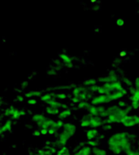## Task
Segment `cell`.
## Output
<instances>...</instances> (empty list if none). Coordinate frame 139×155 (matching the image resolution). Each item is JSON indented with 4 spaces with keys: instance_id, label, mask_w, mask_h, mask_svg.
Instances as JSON below:
<instances>
[{
    "instance_id": "cell-21",
    "label": "cell",
    "mask_w": 139,
    "mask_h": 155,
    "mask_svg": "<svg viewBox=\"0 0 139 155\" xmlns=\"http://www.w3.org/2000/svg\"><path fill=\"white\" fill-rule=\"evenodd\" d=\"M131 101H139V91L135 90V91L130 96Z\"/></svg>"
},
{
    "instance_id": "cell-23",
    "label": "cell",
    "mask_w": 139,
    "mask_h": 155,
    "mask_svg": "<svg viewBox=\"0 0 139 155\" xmlns=\"http://www.w3.org/2000/svg\"><path fill=\"white\" fill-rule=\"evenodd\" d=\"M87 143H88V146H90L91 148H94V147H97L99 142L97 140H88Z\"/></svg>"
},
{
    "instance_id": "cell-28",
    "label": "cell",
    "mask_w": 139,
    "mask_h": 155,
    "mask_svg": "<svg viewBox=\"0 0 139 155\" xmlns=\"http://www.w3.org/2000/svg\"><path fill=\"white\" fill-rule=\"evenodd\" d=\"M105 130H112L113 129V126L112 125H110V124H105V125H103V127H102Z\"/></svg>"
},
{
    "instance_id": "cell-1",
    "label": "cell",
    "mask_w": 139,
    "mask_h": 155,
    "mask_svg": "<svg viewBox=\"0 0 139 155\" xmlns=\"http://www.w3.org/2000/svg\"><path fill=\"white\" fill-rule=\"evenodd\" d=\"M131 134L126 131H117L112 134L107 140L108 149L115 154L120 155L123 152L127 155L131 151Z\"/></svg>"
},
{
    "instance_id": "cell-2",
    "label": "cell",
    "mask_w": 139,
    "mask_h": 155,
    "mask_svg": "<svg viewBox=\"0 0 139 155\" xmlns=\"http://www.w3.org/2000/svg\"><path fill=\"white\" fill-rule=\"evenodd\" d=\"M32 121L35 122L40 129H45L47 130L48 134L50 135H55L57 132H59L60 129L63 127L64 122L63 120H54L50 118H47L46 116L43 114H35L32 117Z\"/></svg>"
},
{
    "instance_id": "cell-17",
    "label": "cell",
    "mask_w": 139,
    "mask_h": 155,
    "mask_svg": "<svg viewBox=\"0 0 139 155\" xmlns=\"http://www.w3.org/2000/svg\"><path fill=\"white\" fill-rule=\"evenodd\" d=\"M60 58H61V59L63 60V62H64L65 64H66L67 66H71V65H72V59H71L70 57H68L67 55H65V54H62V55L60 56Z\"/></svg>"
},
{
    "instance_id": "cell-27",
    "label": "cell",
    "mask_w": 139,
    "mask_h": 155,
    "mask_svg": "<svg viewBox=\"0 0 139 155\" xmlns=\"http://www.w3.org/2000/svg\"><path fill=\"white\" fill-rule=\"evenodd\" d=\"M133 86L134 87L135 90H138L139 91V77H137L136 79L134 80V81L133 82Z\"/></svg>"
},
{
    "instance_id": "cell-11",
    "label": "cell",
    "mask_w": 139,
    "mask_h": 155,
    "mask_svg": "<svg viewBox=\"0 0 139 155\" xmlns=\"http://www.w3.org/2000/svg\"><path fill=\"white\" fill-rule=\"evenodd\" d=\"M12 126H13L12 120H7L3 125L0 126V135H2L3 133H5V132H7V131H9V130H11Z\"/></svg>"
},
{
    "instance_id": "cell-15",
    "label": "cell",
    "mask_w": 139,
    "mask_h": 155,
    "mask_svg": "<svg viewBox=\"0 0 139 155\" xmlns=\"http://www.w3.org/2000/svg\"><path fill=\"white\" fill-rule=\"evenodd\" d=\"M92 153L94 155H107L106 150H105L104 149L99 148V147H94V148H92Z\"/></svg>"
},
{
    "instance_id": "cell-3",
    "label": "cell",
    "mask_w": 139,
    "mask_h": 155,
    "mask_svg": "<svg viewBox=\"0 0 139 155\" xmlns=\"http://www.w3.org/2000/svg\"><path fill=\"white\" fill-rule=\"evenodd\" d=\"M62 129L63 130H61V132H59V134L55 141V147H59V148L65 146L67 141L70 140L77 132V126L71 122L64 123Z\"/></svg>"
},
{
    "instance_id": "cell-31",
    "label": "cell",
    "mask_w": 139,
    "mask_h": 155,
    "mask_svg": "<svg viewBox=\"0 0 139 155\" xmlns=\"http://www.w3.org/2000/svg\"><path fill=\"white\" fill-rule=\"evenodd\" d=\"M33 135H34V136H39V135H41V134H40L39 131H34Z\"/></svg>"
},
{
    "instance_id": "cell-22",
    "label": "cell",
    "mask_w": 139,
    "mask_h": 155,
    "mask_svg": "<svg viewBox=\"0 0 139 155\" xmlns=\"http://www.w3.org/2000/svg\"><path fill=\"white\" fill-rule=\"evenodd\" d=\"M118 107H120V108H122V109H124V108H125L127 105H129L128 104V102L126 101H125V100H119L118 101V103L116 104Z\"/></svg>"
},
{
    "instance_id": "cell-26",
    "label": "cell",
    "mask_w": 139,
    "mask_h": 155,
    "mask_svg": "<svg viewBox=\"0 0 139 155\" xmlns=\"http://www.w3.org/2000/svg\"><path fill=\"white\" fill-rule=\"evenodd\" d=\"M55 100L56 99H60V100H65L67 98V96L64 93H57V94H55Z\"/></svg>"
},
{
    "instance_id": "cell-6",
    "label": "cell",
    "mask_w": 139,
    "mask_h": 155,
    "mask_svg": "<svg viewBox=\"0 0 139 155\" xmlns=\"http://www.w3.org/2000/svg\"><path fill=\"white\" fill-rule=\"evenodd\" d=\"M110 102H112V101L109 99V97L107 95L102 94V95H98V96H94L91 99L90 104L96 105V106H101L103 104H109Z\"/></svg>"
},
{
    "instance_id": "cell-30",
    "label": "cell",
    "mask_w": 139,
    "mask_h": 155,
    "mask_svg": "<svg viewBox=\"0 0 139 155\" xmlns=\"http://www.w3.org/2000/svg\"><path fill=\"white\" fill-rule=\"evenodd\" d=\"M27 103L30 104V105H35L36 103V101L35 99H30V100L27 101Z\"/></svg>"
},
{
    "instance_id": "cell-7",
    "label": "cell",
    "mask_w": 139,
    "mask_h": 155,
    "mask_svg": "<svg viewBox=\"0 0 139 155\" xmlns=\"http://www.w3.org/2000/svg\"><path fill=\"white\" fill-rule=\"evenodd\" d=\"M106 124L105 119L99 117V116H91L90 119V128L92 129H97L100 127H103V125Z\"/></svg>"
},
{
    "instance_id": "cell-14",
    "label": "cell",
    "mask_w": 139,
    "mask_h": 155,
    "mask_svg": "<svg viewBox=\"0 0 139 155\" xmlns=\"http://www.w3.org/2000/svg\"><path fill=\"white\" fill-rule=\"evenodd\" d=\"M46 111L48 115H58V113L60 112V110L56 108H54L52 106L47 105L46 108Z\"/></svg>"
},
{
    "instance_id": "cell-13",
    "label": "cell",
    "mask_w": 139,
    "mask_h": 155,
    "mask_svg": "<svg viewBox=\"0 0 139 155\" xmlns=\"http://www.w3.org/2000/svg\"><path fill=\"white\" fill-rule=\"evenodd\" d=\"M55 155H71L70 153V150L68 149V147L64 146L59 148V150H57L55 153Z\"/></svg>"
},
{
    "instance_id": "cell-8",
    "label": "cell",
    "mask_w": 139,
    "mask_h": 155,
    "mask_svg": "<svg viewBox=\"0 0 139 155\" xmlns=\"http://www.w3.org/2000/svg\"><path fill=\"white\" fill-rule=\"evenodd\" d=\"M72 155H92V148L90 146H84Z\"/></svg>"
},
{
    "instance_id": "cell-24",
    "label": "cell",
    "mask_w": 139,
    "mask_h": 155,
    "mask_svg": "<svg viewBox=\"0 0 139 155\" xmlns=\"http://www.w3.org/2000/svg\"><path fill=\"white\" fill-rule=\"evenodd\" d=\"M130 106L132 107L133 110H139V101H131Z\"/></svg>"
},
{
    "instance_id": "cell-16",
    "label": "cell",
    "mask_w": 139,
    "mask_h": 155,
    "mask_svg": "<svg viewBox=\"0 0 139 155\" xmlns=\"http://www.w3.org/2000/svg\"><path fill=\"white\" fill-rule=\"evenodd\" d=\"M40 100L46 103L47 101H49L51 100H55V94H53V93H46L45 95L40 96Z\"/></svg>"
},
{
    "instance_id": "cell-25",
    "label": "cell",
    "mask_w": 139,
    "mask_h": 155,
    "mask_svg": "<svg viewBox=\"0 0 139 155\" xmlns=\"http://www.w3.org/2000/svg\"><path fill=\"white\" fill-rule=\"evenodd\" d=\"M123 81H124V83L127 86V87H132L133 86V81H131L129 79H128V78H124V79H123Z\"/></svg>"
},
{
    "instance_id": "cell-5",
    "label": "cell",
    "mask_w": 139,
    "mask_h": 155,
    "mask_svg": "<svg viewBox=\"0 0 139 155\" xmlns=\"http://www.w3.org/2000/svg\"><path fill=\"white\" fill-rule=\"evenodd\" d=\"M26 115V111L20 109H17L16 107H9L8 109H7L4 112V116L8 117V118H11L14 120L17 119H20L22 116Z\"/></svg>"
},
{
    "instance_id": "cell-9",
    "label": "cell",
    "mask_w": 139,
    "mask_h": 155,
    "mask_svg": "<svg viewBox=\"0 0 139 155\" xmlns=\"http://www.w3.org/2000/svg\"><path fill=\"white\" fill-rule=\"evenodd\" d=\"M91 116L89 113H87L85 115L82 116L81 120H80V126L82 128H87V127H90V119H91Z\"/></svg>"
},
{
    "instance_id": "cell-4",
    "label": "cell",
    "mask_w": 139,
    "mask_h": 155,
    "mask_svg": "<svg viewBox=\"0 0 139 155\" xmlns=\"http://www.w3.org/2000/svg\"><path fill=\"white\" fill-rule=\"evenodd\" d=\"M120 123L125 128H131V127L139 125V115L128 114L120 120Z\"/></svg>"
},
{
    "instance_id": "cell-19",
    "label": "cell",
    "mask_w": 139,
    "mask_h": 155,
    "mask_svg": "<svg viewBox=\"0 0 139 155\" xmlns=\"http://www.w3.org/2000/svg\"><path fill=\"white\" fill-rule=\"evenodd\" d=\"M90 105H91L90 102H88V101H80L79 103H77V108H78V109H83V110H87V109L89 108Z\"/></svg>"
},
{
    "instance_id": "cell-12",
    "label": "cell",
    "mask_w": 139,
    "mask_h": 155,
    "mask_svg": "<svg viewBox=\"0 0 139 155\" xmlns=\"http://www.w3.org/2000/svg\"><path fill=\"white\" fill-rule=\"evenodd\" d=\"M72 114V110L70 109H64L62 110H60V112L58 113V120H65L67 118H69Z\"/></svg>"
},
{
    "instance_id": "cell-10",
    "label": "cell",
    "mask_w": 139,
    "mask_h": 155,
    "mask_svg": "<svg viewBox=\"0 0 139 155\" xmlns=\"http://www.w3.org/2000/svg\"><path fill=\"white\" fill-rule=\"evenodd\" d=\"M99 134V131L97 130V129H89L86 131V136H87V139L88 140H95Z\"/></svg>"
},
{
    "instance_id": "cell-18",
    "label": "cell",
    "mask_w": 139,
    "mask_h": 155,
    "mask_svg": "<svg viewBox=\"0 0 139 155\" xmlns=\"http://www.w3.org/2000/svg\"><path fill=\"white\" fill-rule=\"evenodd\" d=\"M84 86L85 87H91L94 85H97V80L96 79H89L84 81Z\"/></svg>"
},
{
    "instance_id": "cell-29",
    "label": "cell",
    "mask_w": 139,
    "mask_h": 155,
    "mask_svg": "<svg viewBox=\"0 0 139 155\" xmlns=\"http://www.w3.org/2000/svg\"><path fill=\"white\" fill-rule=\"evenodd\" d=\"M127 155H139V151L138 150H131V151Z\"/></svg>"
},
{
    "instance_id": "cell-20",
    "label": "cell",
    "mask_w": 139,
    "mask_h": 155,
    "mask_svg": "<svg viewBox=\"0 0 139 155\" xmlns=\"http://www.w3.org/2000/svg\"><path fill=\"white\" fill-rule=\"evenodd\" d=\"M26 97L27 98H32V97H35V96H41V93L38 92V91H30L28 92H27L25 94Z\"/></svg>"
}]
</instances>
